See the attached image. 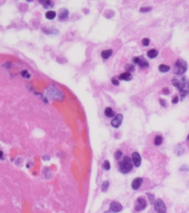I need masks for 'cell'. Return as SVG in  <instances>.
I'll return each instance as SVG.
<instances>
[{"mask_svg":"<svg viewBox=\"0 0 189 213\" xmlns=\"http://www.w3.org/2000/svg\"><path fill=\"white\" fill-rule=\"evenodd\" d=\"M174 86L179 89L181 96V101H183L185 97L189 93V80L186 76L180 78H174L172 79Z\"/></svg>","mask_w":189,"mask_h":213,"instance_id":"6da1fadb","label":"cell"},{"mask_svg":"<svg viewBox=\"0 0 189 213\" xmlns=\"http://www.w3.org/2000/svg\"><path fill=\"white\" fill-rule=\"evenodd\" d=\"M133 164L132 159L128 155H125L118 164V169L123 174H126L132 170Z\"/></svg>","mask_w":189,"mask_h":213,"instance_id":"7a4b0ae2","label":"cell"},{"mask_svg":"<svg viewBox=\"0 0 189 213\" xmlns=\"http://www.w3.org/2000/svg\"><path fill=\"white\" fill-rule=\"evenodd\" d=\"M188 65L186 62L182 59H178L172 67V71L174 74L177 75H182L187 71Z\"/></svg>","mask_w":189,"mask_h":213,"instance_id":"3957f363","label":"cell"},{"mask_svg":"<svg viewBox=\"0 0 189 213\" xmlns=\"http://www.w3.org/2000/svg\"><path fill=\"white\" fill-rule=\"evenodd\" d=\"M154 207L155 211L158 213H166V206L161 199H158L154 201Z\"/></svg>","mask_w":189,"mask_h":213,"instance_id":"277c9868","label":"cell"},{"mask_svg":"<svg viewBox=\"0 0 189 213\" xmlns=\"http://www.w3.org/2000/svg\"><path fill=\"white\" fill-rule=\"evenodd\" d=\"M147 206V202L143 198H138L136 200L135 204V209L137 212H140L142 210H145V207Z\"/></svg>","mask_w":189,"mask_h":213,"instance_id":"5b68a950","label":"cell"},{"mask_svg":"<svg viewBox=\"0 0 189 213\" xmlns=\"http://www.w3.org/2000/svg\"><path fill=\"white\" fill-rule=\"evenodd\" d=\"M123 122V115L122 114H117L115 116V118L112 120L111 124H112V127L117 128L121 126V123Z\"/></svg>","mask_w":189,"mask_h":213,"instance_id":"8992f818","label":"cell"},{"mask_svg":"<svg viewBox=\"0 0 189 213\" xmlns=\"http://www.w3.org/2000/svg\"><path fill=\"white\" fill-rule=\"evenodd\" d=\"M131 156H132V161L135 166L136 167H139L141 164V157L140 154L137 152H134L133 153L131 154Z\"/></svg>","mask_w":189,"mask_h":213,"instance_id":"52a82bcc","label":"cell"},{"mask_svg":"<svg viewBox=\"0 0 189 213\" xmlns=\"http://www.w3.org/2000/svg\"><path fill=\"white\" fill-rule=\"evenodd\" d=\"M143 181V179L142 178H140V177L139 178H136L135 179H134V181L131 183V187L135 190H137L141 187Z\"/></svg>","mask_w":189,"mask_h":213,"instance_id":"ba28073f","label":"cell"},{"mask_svg":"<svg viewBox=\"0 0 189 213\" xmlns=\"http://www.w3.org/2000/svg\"><path fill=\"white\" fill-rule=\"evenodd\" d=\"M122 209L123 206L120 203L113 201L110 204V210L114 212H119L122 210Z\"/></svg>","mask_w":189,"mask_h":213,"instance_id":"9c48e42d","label":"cell"},{"mask_svg":"<svg viewBox=\"0 0 189 213\" xmlns=\"http://www.w3.org/2000/svg\"><path fill=\"white\" fill-rule=\"evenodd\" d=\"M119 79L121 80H125V81H130L132 79V75L130 73H123L119 76Z\"/></svg>","mask_w":189,"mask_h":213,"instance_id":"30bf717a","label":"cell"},{"mask_svg":"<svg viewBox=\"0 0 189 213\" xmlns=\"http://www.w3.org/2000/svg\"><path fill=\"white\" fill-rule=\"evenodd\" d=\"M68 16H69V11H67V9H65V8H63V9H61V11H60L59 12V19H66L67 18H68Z\"/></svg>","mask_w":189,"mask_h":213,"instance_id":"8fae6325","label":"cell"},{"mask_svg":"<svg viewBox=\"0 0 189 213\" xmlns=\"http://www.w3.org/2000/svg\"><path fill=\"white\" fill-rule=\"evenodd\" d=\"M104 114L106 115V116L109 117V118H113L115 116V112L112 110V108H106L105 111H104Z\"/></svg>","mask_w":189,"mask_h":213,"instance_id":"7c38bea8","label":"cell"},{"mask_svg":"<svg viewBox=\"0 0 189 213\" xmlns=\"http://www.w3.org/2000/svg\"><path fill=\"white\" fill-rule=\"evenodd\" d=\"M163 141V138L161 135H157L154 137V144L155 146H160V145L162 144Z\"/></svg>","mask_w":189,"mask_h":213,"instance_id":"4fadbf2b","label":"cell"},{"mask_svg":"<svg viewBox=\"0 0 189 213\" xmlns=\"http://www.w3.org/2000/svg\"><path fill=\"white\" fill-rule=\"evenodd\" d=\"M112 55V50H103L101 53V56L103 57L104 59H107L108 58L111 56Z\"/></svg>","mask_w":189,"mask_h":213,"instance_id":"5bb4252c","label":"cell"},{"mask_svg":"<svg viewBox=\"0 0 189 213\" xmlns=\"http://www.w3.org/2000/svg\"><path fill=\"white\" fill-rule=\"evenodd\" d=\"M138 65H139V66H140V68H143V69L146 68V67H148L149 66V62H148L146 60L144 59V58H140Z\"/></svg>","mask_w":189,"mask_h":213,"instance_id":"9a60e30c","label":"cell"},{"mask_svg":"<svg viewBox=\"0 0 189 213\" xmlns=\"http://www.w3.org/2000/svg\"><path fill=\"white\" fill-rule=\"evenodd\" d=\"M158 52L154 49L150 50H149L147 53L148 57H149L150 58H155L156 56H158Z\"/></svg>","mask_w":189,"mask_h":213,"instance_id":"2e32d148","label":"cell"},{"mask_svg":"<svg viewBox=\"0 0 189 213\" xmlns=\"http://www.w3.org/2000/svg\"><path fill=\"white\" fill-rule=\"evenodd\" d=\"M46 18L47 19H53L56 16V13L55 12V11H47V13H46Z\"/></svg>","mask_w":189,"mask_h":213,"instance_id":"e0dca14e","label":"cell"},{"mask_svg":"<svg viewBox=\"0 0 189 213\" xmlns=\"http://www.w3.org/2000/svg\"><path fill=\"white\" fill-rule=\"evenodd\" d=\"M171 67L168 65H160L159 66V71L162 73H166L170 71Z\"/></svg>","mask_w":189,"mask_h":213,"instance_id":"ac0fdd59","label":"cell"},{"mask_svg":"<svg viewBox=\"0 0 189 213\" xmlns=\"http://www.w3.org/2000/svg\"><path fill=\"white\" fill-rule=\"evenodd\" d=\"M109 187V182L107 181H103V183L101 185V189L103 192H107V189H108Z\"/></svg>","mask_w":189,"mask_h":213,"instance_id":"d6986e66","label":"cell"},{"mask_svg":"<svg viewBox=\"0 0 189 213\" xmlns=\"http://www.w3.org/2000/svg\"><path fill=\"white\" fill-rule=\"evenodd\" d=\"M41 3L44 4V7L45 8H48L50 7H53V2H50V1H44V2H40Z\"/></svg>","mask_w":189,"mask_h":213,"instance_id":"ffe728a7","label":"cell"},{"mask_svg":"<svg viewBox=\"0 0 189 213\" xmlns=\"http://www.w3.org/2000/svg\"><path fill=\"white\" fill-rule=\"evenodd\" d=\"M125 69H126V71H128V73L133 72V71H135V67H134V65H129V64H128V65H126Z\"/></svg>","mask_w":189,"mask_h":213,"instance_id":"44dd1931","label":"cell"},{"mask_svg":"<svg viewBox=\"0 0 189 213\" xmlns=\"http://www.w3.org/2000/svg\"><path fill=\"white\" fill-rule=\"evenodd\" d=\"M103 167L106 169V170H109L110 169V163L109 161H105L103 162Z\"/></svg>","mask_w":189,"mask_h":213,"instance_id":"7402d4cb","label":"cell"},{"mask_svg":"<svg viewBox=\"0 0 189 213\" xmlns=\"http://www.w3.org/2000/svg\"><path fill=\"white\" fill-rule=\"evenodd\" d=\"M21 75L22 76L23 78L25 79H29L30 77V74L27 72V71H22L21 73Z\"/></svg>","mask_w":189,"mask_h":213,"instance_id":"603a6c76","label":"cell"},{"mask_svg":"<svg viewBox=\"0 0 189 213\" xmlns=\"http://www.w3.org/2000/svg\"><path fill=\"white\" fill-rule=\"evenodd\" d=\"M122 155H123L122 152H121V150H117L115 153V157L116 160H120L121 156H122Z\"/></svg>","mask_w":189,"mask_h":213,"instance_id":"cb8c5ba5","label":"cell"},{"mask_svg":"<svg viewBox=\"0 0 189 213\" xmlns=\"http://www.w3.org/2000/svg\"><path fill=\"white\" fill-rule=\"evenodd\" d=\"M151 9L152 8H151V7H141V8L140 9V11L142 13H146V12H149V11H151Z\"/></svg>","mask_w":189,"mask_h":213,"instance_id":"d4e9b609","label":"cell"},{"mask_svg":"<svg viewBox=\"0 0 189 213\" xmlns=\"http://www.w3.org/2000/svg\"><path fill=\"white\" fill-rule=\"evenodd\" d=\"M149 42H150V40L147 38H144L143 40H142V43L143 44V46H148L149 44Z\"/></svg>","mask_w":189,"mask_h":213,"instance_id":"484cf974","label":"cell"},{"mask_svg":"<svg viewBox=\"0 0 189 213\" xmlns=\"http://www.w3.org/2000/svg\"><path fill=\"white\" fill-rule=\"evenodd\" d=\"M147 196H148V198H149V201H150L151 204H153L154 196H153V195H151V194H149V193H147Z\"/></svg>","mask_w":189,"mask_h":213,"instance_id":"4316f807","label":"cell"},{"mask_svg":"<svg viewBox=\"0 0 189 213\" xmlns=\"http://www.w3.org/2000/svg\"><path fill=\"white\" fill-rule=\"evenodd\" d=\"M112 84H113V85H116V86L119 85V81H117V79H115V78H113V79H112Z\"/></svg>","mask_w":189,"mask_h":213,"instance_id":"83f0119b","label":"cell"},{"mask_svg":"<svg viewBox=\"0 0 189 213\" xmlns=\"http://www.w3.org/2000/svg\"><path fill=\"white\" fill-rule=\"evenodd\" d=\"M162 93L164 94H166V95H168V94H169V90H168V88H163V90H162Z\"/></svg>","mask_w":189,"mask_h":213,"instance_id":"f1b7e54d","label":"cell"},{"mask_svg":"<svg viewBox=\"0 0 189 213\" xmlns=\"http://www.w3.org/2000/svg\"><path fill=\"white\" fill-rule=\"evenodd\" d=\"M177 102H178V97H177V95H176V96L174 97V99H172V103H173V104H177Z\"/></svg>","mask_w":189,"mask_h":213,"instance_id":"f546056e","label":"cell"},{"mask_svg":"<svg viewBox=\"0 0 189 213\" xmlns=\"http://www.w3.org/2000/svg\"><path fill=\"white\" fill-rule=\"evenodd\" d=\"M140 58H139V57H135V58H134V59H133L134 63L137 64V65H138L139 62H140Z\"/></svg>","mask_w":189,"mask_h":213,"instance_id":"4dcf8cb0","label":"cell"},{"mask_svg":"<svg viewBox=\"0 0 189 213\" xmlns=\"http://www.w3.org/2000/svg\"><path fill=\"white\" fill-rule=\"evenodd\" d=\"M160 103L161 104L163 107H166V101H164L163 99H160Z\"/></svg>","mask_w":189,"mask_h":213,"instance_id":"1f68e13d","label":"cell"},{"mask_svg":"<svg viewBox=\"0 0 189 213\" xmlns=\"http://www.w3.org/2000/svg\"><path fill=\"white\" fill-rule=\"evenodd\" d=\"M186 143H187L188 146V147H189V134H188V135L187 139H186Z\"/></svg>","mask_w":189,"mask_h":213,"instance_id":"d6a6232c","label":"cell"},{"mask_svg":"<svg viewBox=\"0 0 189 213\" xmlns=\"http://www.w3.org/2000/svg\"><path fill=\"white\" fill-rule=\"evenodd\" d=\"M2 156H3V153L2 151H0V159H2Z\"/></svg>","mask_w":189,"mask_h":213,"instance_id":"836d02e7","label":"cell"}]
</instances>
